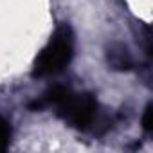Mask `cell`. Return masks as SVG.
I'll use <instances>...</instances> for the list:
<instances>
[{
    "instance_id": "6da1fadb",
    "label": "cell",
    "mask_w": 153,
    "mask_h": 153,
    "mask_svg": "<svg viewBox=\"0 0 153 153\" xmlns=\"http://www.w3.org/2000/svg\"><path fill=\"white\" fill-rule=\"evenodd\" d=\"M72 54H74V33L67 24H63L54 31L49 43L36 56L33 65V76L34 78H47V76L61 72L70 63Z\"/></svg>"
},
{
    "instance_id": "7a4b0ae2",
    "label": "cell",
    "mask_w": 153,
    "mask_h": 153,
    "mask_svg": "<svg viewBox=\"0 0 153 153\" xmlns=\"http://www.w3.org/2000/svg\"><path fill=\"white\" fill-rule=\"evenodd\" d=\"M58 115L76 128H88L97 114V101L92 94H76L68 87L54 105Z\"/></svg>"
},
{
    "instance_id": "3957f363",
    "label": "cell",
    "mask_w": 153,
    "mask_h": 153,
    "mask_svg": "<svg viewBox=\"0 0 153 153\" xmlns=\"http://www.w3.org/2000/svg\"><path fill=\"white\" fill-rule=\"evenodd\" d=\"M108 61H110V65L114 68H119V70H128L133 65V61H131L126 49H119V51L112 49V51H108Z\"/></svg>"
},
{
    "instance_id": "277c9868",
    "label": "cell",
    "mask_w": 153,
    "mask_h": 153,
    "mask_svg": "<svg viewBox=\"0 0 153 153\" xmlns=\"http://www.w3.org/2000/svg\"><path fill=\"white\" fill-rule=\"evenodd\" d=\"M9 139H11V128L4 117H0V151H4L9 146Z\"/></svg>"
},
{
    "instance_id": "5b68a950",
    "label": "cell",
    "mask_w": 153,
    "mask_h": 153,
    "mask_svg": "<svg viewBox=\"0 0 153 153\" xmlns=\"http://www.w3.org/2000/svg\"><path fill=\"white\" fill-rule=\"evenodd\" d=\"M142 128L148 133L153 131V105L151 103L144 108V114H142Z\"/></svg>"
}]
</instances>
